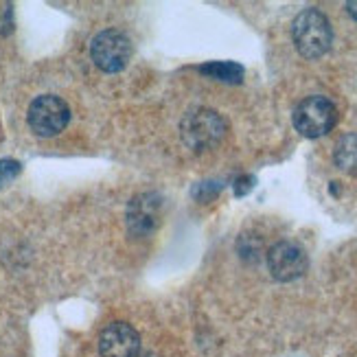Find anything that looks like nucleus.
Returning a JSON list of instances; mask_svg holds the SVG:
<instances>
[{
    "label": "nucleus",
    "instance_id": "1",
    "mask_svg": "<svg viewBox=\"0 0 357 357\" xmlns=\"http://www.w3.org/2000/svg\"><path fill=\"white\" fill-rule=\"evenodd\" d=\"M228 132L226 119L211 107H195L180 123L182 143L193 151H208L220 145Z\"/></svg>",
    "mask_w": 357,
    "mask_h": 357
},
{
    "label": "nucleus",
    "instance_id": "11",
    "mask_svg": "<svg viewBox=\"0 0 357 357\" xmlns=\"http://www.w3.org/2000/svg\"><path fill=\"white\" fill-rule=\"evenodd\" d=\"M20 174V162L18 160H0V186L5 182L13 180Z\"/></svg>",
    "mask_w": 357,
    "mask_h": 357
},
{
    "label": "nucleus",
    "instance_id": "12",
    "mask_svg": "<svg viewBox=\"0 0 357 357\" xmlns=\"http://www.w3.org/2000/svg\"><path fill=\"white\" fill-rule=\"evenodd\" d=\"M250 182H255L252 178H241V180H237V186H235V191H237V195H243V193H248L252 189V184Z\"/></svg>",
    "mask_w": 357,
    "mask_h": 357
},
{
    "label": "nucleus",
    "instance_id": "8",
    "mask_svg": "<svg viewBox=\"0 0 357 357\" xmlns=\"http://www.w3.org/2000/svg\"><path fill=\"white\" fill-rule=\"evenodd\" d=\"M101 357H138L141 335L128 322H110L99 335Z\"/></svg>",
    "mask_w": 357,
    "mask_h": 357
},
{
    "label": "nucleus",
    "instance_id": "3",
    "mask_svg": "<svg viewBox=\"0 0 357 357\" xmlns=\"http://www.w3.org/2000/svg\"><path fill=\"white\" fill-rule=\"evenodd\" d=\"M337 123V107L331 99L314 95L303 99L294 110V128L305 138H320L329 134Z\"/></svg>",
    "mask_w": 357,
    "mask_h": 357
},
{
    "label": "nucleus",
    "instance_id": "4",
    "mask_svg": "<svg viewBox=\"0 0 357 357\" xmlns=\"http://www.w3.org/2000/svg\"><path fill=\"white\" fill-rule=\"evenodd\" d=\"M26 121H29V128L38 136L51 138V136H57L59 132H64V128L68 126L70 107L57 95H42L31 101Z\"/></svg>",
    "mask_w": 357,
    "mask_h": 357
},
{
    "label": "nucleus",
    "instance_id": "10",
    "mask_svg": "<svg viewBox=\"0 0 357 357\" xmlns=\"http://www.w3.org/2000/svg\"><path fill=\"white\" fill-rule=\"evenodd\" d=\"M199 73L226 84H239L243 79V68L235 61H211V64L199 66Z\"/></svg>",
    "mask_w": 357,
    "mask_h": 357
},
{
    "label": "nucleus",
    "instance_id": "5",
    "mask_svg": "<svg viewBox=\"0 0 357 357\" xmlns=\"http://www.w3.org/2000/svg\"><path fill=\"white\" fill-rule=\"evenodd\" d=\"M90 57L103 73H119L132 57V42L116 29H105L90 42Z\"/></svg>",
    "mask_w": 357,
    "mask_h": 357
},
{
    "label": "nucleus",
    "instance_id": "2",
    "mask_svg": "<svg viewBox=\"0 0 357 357\" xmlns=\"http://www.w3.org/2000/svg\"><path fill=\"white\" fill-rule=\"evenodd\" d=\"M291 38L296 51L305 59H318L331 49L333 31L329 18L318 9H305L291 24Z\"/></svg>",
    "mask_w": 357,
    "mask_h": 357
},
{
    "label": "nucleus",
    "instance_id": "14",
    "mask_svg": "<svg viewBox=\"0 0 357 357\" xmlns=\"http://www.w3.org/2000/svg\"><path fill=\"white\" fill-rule=\"evenodd\" d=\"M138 357H158V355H153V353H145V355H138Z\"/></svg>",
    "mask_w": 357,
    "mask_h": 357
},
{
    "label": "nucleus",
    "instance_id": "6",
    "mask_svg": "<svg viewBox=\"0 0 357 357\" xmlns=\"http://www.w3.org/2000/svg\"><path fill=\"white\" fill-rule=\"evenodd\" d=\"M162 217V197L158 193H141L128 204V230L132 237L145 239L156 232Z\"/></svg>",
    "mask_w": 357,
    "mask_h": 357
},
{
    "label": "nucleus",
    "instance_id": "13",
    "mask_svg": "<svg viewBox=\"0 0 357 357\" xmlns=\"http://www.w3.org/2000/svg\"><path fill=\"white\" fill-rule=\"evenodd\" d=\"M347 11H349L351 18L357 22V0H355V3H347Z\"/></svg>",
    "mask_w": 357,
    "mask_h": 357
},
{
    "label": "nucleus",
    "instance_id": "9",
    "mask_svg": "<svg viewBox=\"0 0 357 357\" xmlns=\"http://www.w3.org/2000/svg\"><path fill=\"white\" fill-rule=\"evenodd\" d=\"M333 160L344 174L357 176V134H347L340 138L333 151Z\"/></svg>",
    "mask_w": 357,
    "mask_h": 357
},
{
    "label": "nucleus",
    "instance_id": "7",
    "mask_svg": "<svg viewBox=\"0 0 357 357\" xmlns=\"http://www.w3.org/2000/svg\"><path fill=\"white\" fill-rule=\"evenodd\" d=\"M266 259H268L270 274L281 283L296 281V278H301L307 272V266H309L305 250L294 241L274 243L268 250Z\"/></svg>",
    "mask_w": 357,
    "mask_h": 357
}]
</instances>
